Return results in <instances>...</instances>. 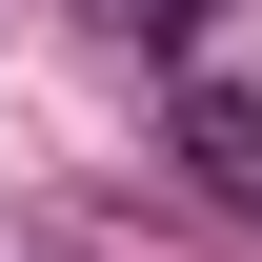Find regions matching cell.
Segmentation results:
<instances>
[{
	"label": "cell",
	"instance_id": "6da1fadb",
	"mask_svg": "<svg viewBox=\"0 0 262 262\" xmlns=\"http://www.w3.org/2000/svg\"><path fill=\"white\" fill-rule=\"evenodd\" d=\"M182 162L262 222V81H222V61H182Z\"/></svg>",
	"mask_w": 262,
	"mask_h": 262
},
{
	"label": "cell",
	"instance_id": "7a4b0ae2",
	"mask_svg": "<svg viewBox=\"0 0 262 262\" xmlns=\"http://www.w3.org/2000/svg\"><path fill=\"white\" fill-rule=\"evenodd\" d=\"M141 40H162V61H202V40H222V0H121Z\"/></svg>",
	"mask_w": 262,
	"mask_h": 262
}]
</instances>
